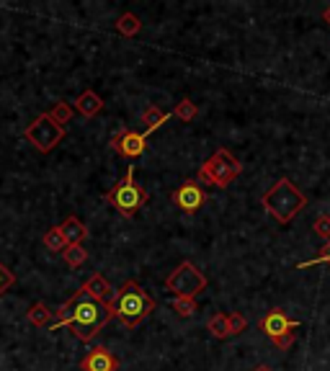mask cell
<instances>
[{
  "label": "cell",
  "instance_id": "cell-28",
  "mask_svg": "<svg viewBox=\"0 0 330 371\" xmlns=\"http://www.w3.org/2000/svg\"><path fill=\"white\" fill-rule=\"evenodd\" d=\"M294 330H289V333H284V335H279V338H273L271 343L276 348H279V351H289V348H292V343H294Z\"/></svg>",
  "mask_w": 330,
  "mask_h": 371
},
{
  "label": "cell",
  "instance_id": "cell-20",
  "mask_svg": "<svg viewBox=\"0 0 330 371\" xmlns=\"http://www.w3.org/2000/svg\"><path fill=\"white\" fill-rule=\"evenodd\" d=\"M170 307H173V312L178 315V317H194L196 315V299H191V296H176L173 302H170Z\"/></svg>",
  "mask_w": 330,
  "mask_h": 371
},
{
  "label": "cell",
  "instance_id": "cell-6",
  "mask_svg": "<svg viewBox=\"0 0 330 371\" xmlns=\"http://www.w3.org/2000/svg\"><path fill=\"white\" fill-rule=\"evenodd\" d=\"M207 284L209 281H207V276H204L202 271L196 268L191 261H183L165 278V292H170V294L176 296H191V299H196L207 289Z\"/></svg>",
  "mask_w": 330,
  "mask_h": 371
},
{
  "label": "cell",
  "instance_id": "cell-3",
  "mask_svg": "<svg viewBox=\"0 0 330 371\" xmlns=\"http://www.w3.org/2000/svg\"><path fill=\"white\" fill-rule=\"evenodd\" d=\"M263 209L271 214L279 225H289L294 220L299 211L307 206V196L297 188V183H292L289 178H279L276 183L261 196Z\"/></svg>",
  "mask_w": 330,
  "mask_h": 371
},
{
  "label": "cell",
  "instance_id": "cell-18",
  "mask_svg": "<svg viewBox=\"0 0 330 371\" xmlns=\"http://www.w3.org/2000/svg\"><path fill=\"white\" fill-rule=\"evenodd\" d=\"M62 261L68 263L70 268H80L88 261V250H85L83 245H68L65 253H62Z\"/></svg>",
  "mask_w": 330,
  "mask_h": 371
},
{
  "label": "cell",
  "instance_id": "cell-17",
  "mask_svg": "<svg viewBox=\"0 0 330 371\" xmlns=\"http://www.w3.org/2000/svg\"><path fill=\"white\" fill-rule=\"evenodd\" d=\"M142 29V21L135 16V13H121L117 21V31L121 36H137Z\"/></svg>",
  "mask_w": 330,
  "mask_h": 371
},
{
  "label": "cell",
  "instance_id": "cell-11",
  "mask_svg": "<svg viewBox=\"0 0 330 371\" xmlns=\"http://www.w3.org/2000/svg\"><path fill=\"white\" fill-rule=\"evenodd\" d=\"M258 328H261L263 333H266V335L273 340V338L284 335V333H289V330L299 328V322L289 320V317L281 312V310H271L269 315H263V317H261V325H258Z\"/></svg>",
  "mask_w": 330,
  "mask_h": 371
},
{
  "label": "cell",
  "instance_id": "cell-30",
  "mask_svg": "<svg viewBox=\"0 0 330 371\" xmlns=\"http://www.w3.org/2000/svg\"><path fill=\"white\" fill-rule=\"evenodd\" d=\"M253 371H271L269 366H258V369H253Z\"/></svg>",
  "mask_w": 330,
  "mask_h": 371
},
{
  "label": "cell",
  "instance_id": "cell-7",
  "mask_svg": "<svg viewBox=\"0 0 330 371\" xmlns=\"http://www.w3.org/2000/svg\"><path fill=\"white\" fill-rule=\"evenodd\" d=\"M24 137L34 144L39 152H52L62 139H65V127L57 124L50 114H39V116L24 129Z\"/></svg>",
  "mask_w": 330,
  "mask_h": 371
},
{
  "label": "cell",
  "instance_id": "cell-22",
  "mask_svg": "<svg viewBox=\"0 0 330 371\" xmlns=\"http://www.w3.org/2000/svg\"><path fill=\"white\" fill-rule=\"evenodd\" d=\"M209 330H212V335L214 338H220V340H225V338L230 335V328H227V315H212L209 317Z\"/></svg>",
  "mask_w": 330,
  "mask_h": 371
},
{
  "label": "cell",
  "instance_id": "cell-8",
  "mask_svg": "<svg viewBox=\"0 0 330 371\" xmlns=\"http://www.w3.org/2000/svg\"><path fill=\"white\" fill-rule=\"evenodd\" d=\"M111 150L121 155V158H140L144 152V144H147V135L144 132H132V129H119L117 135L111 137Z\"/></svg>",
  "mask_w": 330,
  "mask_h": 371
},
{
  "label": "cell",
  "instance_id": "cell-9",
  "mask_svg": "<svg viewBox=\"0 0 330 371\" xmlns=\"http://www.w3.org/2000/svg\"><path fill=\"white\" fill-rule=\"evenodd\" d=\"M204 202H207V194H204V188L199 181H186V183H181L176 191H173V204H176L183 214H196V211L204 206Z\"/></svg>",
  "mask_w": 330,
  "mask_h": 371
},
{
  "label": "cell",
  "instance_id": "cell-26",
  "mask_svg": "<svg viewBox=\"0 0 330 371\" xmlns=\"http://www.w3.org/2000/svg\"><path fill=\"white\" fill-rule=\"evenodd\" d=\"M315 235H320L325 243H330V217L328 214H320L317 220H315Z\"/></svg>",
  "mask_w": 330,
  "mask_h": 371
},
{
  "label": "cell",
  "instance_id": "cell-12",
  "mask_svg": "<svg viewBox=\"0 0 330 371\" xmlns=\"http://www.w3.org/2000/svg\"><path fill=\"white\" fill-rule=\"evenodd\" d=\"M80 289H83L88 296H93L96 302H103V304L111 302V299H114V294H117V289L111 287L109 281L103 278V273H93V276L88 278V281H85Z\"/></svg>",
  "mask_w": 330,
  "mask_h": 371
},
{
  "label": "cell",
  "instance_id": "cell-5",
  "mask_svg": "<svg viewBox=\"0 0 330 371\" xmlns=\"http://www.w3.org/2000/svg\"><path fill=\"white\" fill-rule=\"evenodd\" d=\"M240 173H243L240 160H237L230 150L222 147V150L214 152L212 158L199 168L196 181H199V183H207V186H217V188H227Z\"/></svg>",
  "mask_w": 330,
  "mask_h": 371
},
{
  "label": "cell",
  "instance_id": "cell-21",
  "mask_svg": "<svg viewBox=\"0 0 330 371\" xmlns=\"http://www.w3.org/2000/svg\"><path fill=\"white\" fill-rule=\"evenodd\" d=\"M196 114H199V109H196V103L191 101V98H183V101L176 103V109H173V116L181 119V121H194Z\"/></svg>",
  "mask_w": 330,
  "mask_h": 371
},
{
  "label": "cell",
  "instance_id": "cell-24",
  "mask_svg": "<svg viewBox=\"0 0 330 371\" xmlns=\"http://www.w3.org/2000/svg\"><path fill=\"white\" fill-rule=\"evenodd\" d=\"M227 328H230V335H240V333L248 328V320L240 312H230L227 315Z\"/></svg>",
  "mask_w": 330,
  "mask_h": 371
},
{
  "label": "cell",
  "instance_id": "cell-16",
  "mask_svg": "<svg viewBox=\"0 0 330 371\" xmlns=\"http://www.w3.org/2000/svg\"><path fill=\"white\" fill-rule=\"evenodd\" d=\"M26 317H29V322H31L34 328H50L52 325V310L44 302L31 304V310H29Z\"/></svg>",
  "mask_w": 330,
  "mask_h": 371
},
{
  "label": "cell",
  "instance_id": "cell-13",
  "mask_svg": "<svg viewBox=\"0 0 330 371\" xmlns=\"http://www.w3.org/2000/svg\"><path fill=\"white\" fill-rule=\"evenodd\" d=\"M73 109L80 114V116H85V119H93V116H98L103 111V98L98 96V93H93V91H83L80 96L75 98V103H73Z\"/></svg>",
  "mask_w": 330,
  "mask_h": 371
},
{
  "label": "cell",
  "instance_id": "cell-14",
  "mask_svg": "<svg viewBox=\"0 0 330 371\" xmlns=\"http://www.w3.org/2000/svg\"><path fill=\"white\" fill-rule=\"evenodd\" d=\"M59 229H62V237L68 245H83V240L88 237V227L77 217H68L59 225Z\"/></svg>",
  "mask_w": 330,
  "mask_h": 371
},
{
  "label": "cell",
  "instance_id": "cell-25",
  "mask_svg": "<svg viewBox=\"0 0 330 371\" xmlns=\"http://www.w3.org/2000/svg\"><path fill=\"white\" fill-rule=\"evenodd\" d=\"M13 284H16V273H13L10 268H6V266L0 263V296L6 294V292L13 287Z\"/></svg>",
  "mask_w": 330,
  "mask_h": 371
},
{
  "label": "cell",
  "instance_id": "cell-4",
  "mask_svg": "<svg viewBox=\"0 0 330 371\" xmlns=\"http://www.w3.org/2000/svg\"><path fill=\"white\" fill-rule=\"evenodd\" d=\"M147 191L135 181V165L127 168V176L121 178L111 191H106V202L121 214V217H135L137 211L147 204Z\"/></svg>",
  "mask_w": 330,
  "mask_h": 371
},
{
  "label": "cell",
  "instance_id": "cell-10",
  "mask_svg": "<svg viewBox=\"0 0 330 371\" xmlns=\"http://www.w3.org/2000/svg\"><path fill=\"white\" fill-rule=\"evenodd\" d=\"M83 371H117L119 369V358L111 354L109 348L96 346L93 351H88L83 361H80Z\"/></svg>",
  "mask_w": 330,
  "mask_h": 371
},
{
  "label": "cell",
  "instance_id": "cell-23",
  "mask_svg": "<svg viewBox=\"0 0 330 371\" xmlns=\"http://www.w3.org/2000/svg\"><path fill=\"white\" fill-rule=\"evenodd\" d=\"M50 116L54 119L57 124H62V127H65L70 119H73V106H70L68 101H57V103H54V109L50 111Z\"/></svg>",
  "mask_w": 330,
  "mask_h": 371
},
{
  "label": "cell",
  "instance_id": "cell-19",
  "mask_svg": "<svg viewBox=\"0 0 330 371\" xmlns=\"http://www.w3.org/2000/svg\"><path fill=\"white\" fill-rule=\"evenodd\" d=\"M44 248L52 250V253H65L68 243H65V237H62V229L59 227L47 229V232H44Z\"/></svg>",
  "mask_w": 330,
  "mask_h": 371
},
{
  "label": "cell",
  "instance_id": "cell-15",
  "mask_svg": "<svg viewBox=\"0 0 330 371\" xmlns=\"http://www.w3.org/2000/svg\"><path fill=\"white\" fill-rule=\"evenodd\" d=\"M170 119L168 111L158 109V106H150V109L142 114V124H144V135H153L155 129H160L165 121Z\"/></svg>",
  "mask_w": 330,
  "mask_h": 371
},
{
  "label": "cell",
  "instance_id": "cell-2",
  "mask_svg": "<svg viewBox=\"0 0 330 371\" xmlns=\"http://www.w3.org/2000/svg\"><path fill=\"white\" fill-rule=\"evenodd\" d=\"M155 310V299L144 292L137 281H124L117 289V294L111 299V312L114 320H119L124 328H137L142 325Z\"/></svg>",
  "mask_w": 330,
  "mask_h": 371
},
{
  "label": "cell",
  "instance_id": "cell-1",
  "mask_svg": "<svg viewBox=\"0 0 330 371\" xmlns=\"http://www.w3.org/2000/svg\"><path fill=\"white\" fill-rule=\"evenodd\" d=\"M57 312V322H52V330L59 328H70L73 335L77 340H93L98 333L103 330V325L109 320H114V312H111V302H96L93 296H88L83 289H77V294L73 299L62 304Z\"/></svg>",
  "mask_w": 330,
  "mask_h": 371
},
{
  "label": "cell",
  "instance_id": "cell-29",
  "mask_svg": "<svg viewBox=\"0 0 330 371\" xmlns=\"http://www.w3.org/2000/svg\"><path fill=\"white\" fill-rule=\"evenodd\" d=\"M322 21L330 26V8H325V13H322Z\"/></svg>",
  "mask_w": 330,
  "mask_h": 371
},
{
  "label": "cell",
  "instance_id": "cell-27",
  "mask_svg": "<svg viewBox=\"0 0 330 371\" xmlns=\"http://www.w3.org/2000/svg\"><path fill=\"white\" fill-rule=\"evenodd\" d=\"M317 263H330V243H325V248L320 250V255H317V258H313V261H305V263H297V268H313V266H317Z\"/></svg>",
  "mask_w": 330,
  "mask_h": 371
}]
</instances>
